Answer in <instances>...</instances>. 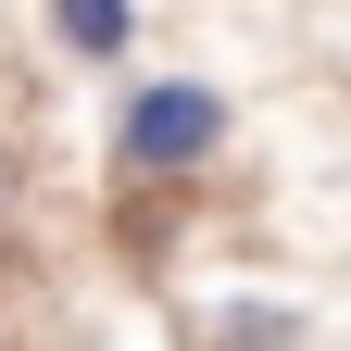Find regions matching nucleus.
<instances>
[{"label":"nucleus","mask_w":351,"mask_h":351,"mask_svg":"<svg viewBox=\"0 0 351 351\" xmlns=\"http://www.w3.org/2000/svg\"><path fill=\"white\" fill-rule=\"evenodd\" d=\"M239 138V113H226V88H201V75H151V88H125V113H113V189H176V176H213Z\"/></svg>","instance_id":"1"},{"label":"nucleus","mask_w":351,"mask_h":351,"mask_svg":"<svg viewBox=\"0 0 351 351\" xmlns=\"http://www.w3.org/2000/svg\"><path fill=\"white\" fill-rule=\"evenodd\" d=\"M51 38L75 63H125L138 51V0H51Z\"/></svg>","instance_id":"2"},{"label":"nucleus","mask_w":351,"mask_h":351,"mask_svg":"<svg viewBox=\"0 0 351 351\" xmlns=\"http://www.w3.org/2000/svg\"><path fill=\"white\" fill-rule=\"evenodd\" d=\"M0 213H13V151H0Z\"/></svg>","instance_id":"4"},{"label":"nucleus","mask_w":351,"mask_h":351,"mask_svg":"<svg viewBox=\"0 0 351 351\" xmlns=\"http://www.w3.org/2000/svg\"><path fill=\"white\" fill-rule=\"evenodd\" d=\"M226 351H289V314H276V301H239V314H226Z\"/></svg>","instance_id":"3"}]
</instances>
